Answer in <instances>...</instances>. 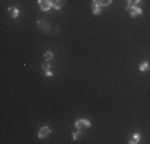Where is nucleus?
Here are the masks:
<instances>
[{"label":"nucleus","mask_w":150,"mask_h":144,"mask_svg":"<svg viewBox=\"0 0 150 144\" xmlns=\"http://www.w3.org/2000/svg\"><path fill=\"white\" fill-rule=\"evenodd\" d=\"M126 11L130 13L131 18H137V16H141V15H142V10L137 7V5H128Z\"/></svg>","instance_id":"nucleus-1"},{"label":"nucleus","mask_w":150,"mask_h":144,"mask_svg":"<svg viewBox=\"0 0 150 144\" xmlns=\"http://www.w3.org/2000/svg\"><path fill=\"white\" fill-rule=\"evenodd\" d=\"M75 128L83 131V130H86V128H91V122L86 120V119H78L77 122H75Z\"/></svg>","instance_id":"nucleus-2"},{"label":"nucleus","mask_w":150,"mask_h":144,"mask_svg":"<svg viewBox=\"0 0 150 144\" xmlns=\"http://www.w3.org/2000/svg\"><path fill=\"white\" fill-rule=\"evenodd\" d=\"M38 7L43 11H48V10L53 8V0H38Z\"/></svg>","instance_id":"nucleus-3"},{"label":"nucleus","mask_w":150,"mask_h":144,"mask_svg":"<svg viewBox=\"0 0 150 144\" xmlns=\"http://www.w3.org/2000/svg\"><path fill=\"white\" fill-rule=\"evenodd\" d=\"M91 8H93V15H101L102 13V5L99 3V0H93L91 2Z\"/></svg>","instance_id":"nucleus-4"},{"label":"nucleus","mask_w":150,"mask_h":144,"mask_svg":"<svg viewBox=\"0 0 150 144\" xmlns=\"http://www.w3.org/2000/svg\"><path fill=\"white\" fill-rule=\"evenodd\" d=\"M50 135H51V128L50 127H42L38 130V138H48Z\"/></svg>","instance_id":"nucleus-5"},{"label":"nucleus","mask_w":150,"mask_h":144,"mask_svg":"<svg viewBox=\"0 0 150 144\" xmlns=\"http://www.w3.org/2000/svg\"><path fill=\"white\" fill-rule=\"evenodd\" d=\"M38 27L42 29L43 32H48L50 31V24H48V21H45V19H38Z\"/></svg>","instance_id":"nucleus-6"},{"label":"nucleus","mask_w":150,"mask_h":144,"mask_svg":"<svg viewBox=\"0 0 150 144\" xmlns=\"http://www.w3.org/2000/svg\"><path fill=\"white\" fill-rule=\"evenodd\" d=\"M137 143H141V135L139 133H134L130 139V144H137Z\"/></svg>","instance_id":"nucleus-7"},{"label":"nucleus","mask_w":150,"mask_h":144,"mask_svg":"<svg viewBox=\"0 0 150 144\" xmlns=\"http://www.w3.org/2000/svg\"><path fill=\"white\" fill-rule=\"evenodd\" d=\"M8 13H10V16H11V18H18V16H19V10H18L16 7L8 8Z\"/></svg>","instance_id":"nucleus-8"},{"label":"nucleus","mask_w":150,"mask_h":144,"mask_svg":"<svg viewBox=\"0 0 150 144\" xmlns=\"http://www.w3.org/2000/svg\"><path fill=\"white\" fill-rule=\"evenodd\" d=\"M150 69V63L149 61H144V63H141V66H139V71L141 72H147Z\"/></svg>","instance_id":"nucleus-9"},{"label":"nucleus","mask_w":150,"mask_h":144,"mask_svg":"<svg viewBox=\"0 0 150 144\" xmlns=\"http://www.w3.org/2000/svg\"><path fill=\"white\" fill-rule=\"evenodd\" d=\"M42 71L45 72V75H46V74H50V72H51V64H48V63L42 64Z\"/></svg>","instance_id":"nucleus-10"},{"label":"nucleus","mask_w":150,"mask_h":144,"mask_svg":"<svg viewBox=\"0 0 150 144\" xmlns=\"http://www.w3.org/2000/svg\"><path fill=\"white\" fill-rule=\"evenodd\" d=\"M43 58H45V61H51V59H53V51L46 50V51L43 53Z\"/></svg>","instance_id":"nucleus-11"},{"label":"nucleus","mask_w":150,"mask_h":144,"mask_svg":"<svg viewBox=\"0 0 150 144\" xmlns=\"http://www.w3.org/2000/svg\"><path fill=\"white\" fill-rule=\"evenodd\" d=\"M53 8L54 10H61L62 8V0H53Z\"/></svg>","instance_id":"nucleus-12"},{"label":"nucleus","mask_w":150,"mask_h":144,"mask_svg":"<svg viewBox=\"0 0 150 144\" xmlns=\"http://www.w3.org/2000/svg\"><path fill=\"white\" fill-rule=\"evenodd\" d=\"M80 136H81V130H77V131L72 133V139L77 141V139H80Z\"/></svg>","instance_id":"nucleus-13"},{"label":"nucleus","mask_w":150,"mask_h":144,"mask_svg":"<svg viewBox=\"0 0 150 144\" xmlns=\"http://www.w3.org/2000/svg\"><path fill=\"white\" fill-rule=\"evenodd\" d=\"M99 3L102 7H109V5H112V0H99Z\"/></svg>","instance_id":"nucleus-14"},{"label":"nucleus","mask_w":150,"mask_h":144,"mask_svg":"<svg viewBox=\"0 0 150 144\" xmlns=\"http://www.w3.org/2000/svg\"><path fill=\"white\" fill-rule=\"evenodd\" d=\"M128 2V5H136V0H126Z\"/></svg>","instance_id":"nucleus-15"},{"label":"nucleus","mask_w":150,"mask_h":144,"mask_svg":"<svg viewBox=\"0 0 150 144\" xmlns=\"http://www.w3.org/2000/svg\"><path fill=\"white\" fill-rule=\"evenodd\" d=\"M139 2H141V0H136V5H137V3H139Z\"/></svg>","instance_id":"nucleus-16"}]
</instances>
